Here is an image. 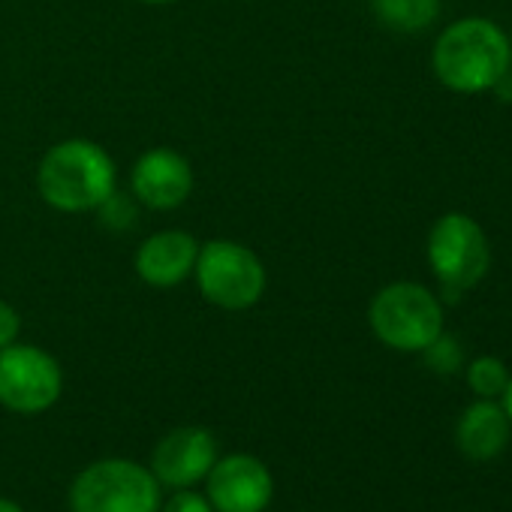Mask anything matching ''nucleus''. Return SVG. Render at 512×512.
I'll return each mask as SVG.
<instances>
[{
	"mask_svg": "<svg viewBox=\"0 0 512 512\" xmlns=\"http://www.w3.org/2000/svg\"><path fill=\"white\" fill-rule=\"evenodd\" d=\"M458 449L473 461H488L503 452L509 440V416L494 401L470 404L458 419Z\"/></svg>",
	"mask_w": 512,
	"mask_h": 512,
	"instance_id": "nucleus-12",
	"label": "nucleus"
},
{
	"mask_svg": "<svg viewBox=\"0 0 512 512\" xmlns=\"http://www.w3.org/2000/svg\"><path fill=\"white\" fill-rule=\"evenodd\" d=\"M193 278L202 299L223 311L253 308L263 299L269 284L260 256L232 238H211L199 244Z\"/></svg>",
	"mask_w": 512,
	"mask_h": 512,
	"instance_id": "nucleus-3",
	"label": "nucleus"
},
{
	"mask_svg": "<svg viewBox=\"0 0 512 512\" xmlns=\"http://www.w3.org/2000/svg\"><path fill=\"white\" fill-rule=\"evenodd\" d=\"M512 49L488 19H461L434 43V76L458 94H482L506 79Z\"/></svg>",
	"mask_w": 512,
	"mask_h": 512,
	"instance_id": "nucleus-2",
	"label": "nucleus"
},
{
	"mask_svg": "<svg viewBox=\"0 0 512 512\" xmlns=\"http://www.w3.org/2000/svg\"><path fill=\"white\" fill-rule=\"evenodd\" d=\"M205 479L214 512H263L272 503V473L253 455L217 458Z\"/></svg>",
	"mask_w": 512,
	"mask_h": 512,
	"instance_id": "nucleus-8",
	"label": "nucleus"
},
{
	"mask_svg": "<svg viewBox=\"0 0 512 512\" xmlns=\"http://www.w3.org/2000/svg\"><path fill=\"white\" fill-rule=\"evenodd\" d=\"M0 512H25L16 500H7V497H0Z\"/></svg>",
	"mask_w": 512,
	"mask_h": 512,
	"instance_id": "nucleus-20",
	"label": "nucleus"
},
{
	"mask_svg": "<svg viewBox=\"0 0 512 512\" xmlns=\"http://www.w3.org/2000/svg\"><path fill=\"white\" fill-rule=\"evenodd\" d=\"M73 512H157L160 482L157 476L124 458L94 461L79 473L70 491Z\"/></svg>",
	"mask_w": 512,
	"mask_h": 512,
	"instance_id": "nucleus-5",
	"label": "nucleus"
},
{
	"mask_svg": "<svg viewBox=\"0 0 512 512\" xmlns=\"http://www.w3.org/2000/svg\"><path fill=\"white\" fill-rule=\"evenodd\" d=\"M37 187L46 205L64 214L97 211L118 190V169L103 145L91 139H64L43 154Z\"/></svg>",
	"mask_w": 512,
	"mask_h": 512,
	"instance_id": "nucleus-1",
	"label": "nucleus"
},
{
	"mask_svg": "<svg viewBox=\"0 0 512 512\" xmlns=\"http://www.w3.org/2000/svg\"><path fill=\"white\" fill-rule=\"evenodd\" d=\"M467 383H470V389H473L476 395H482V398H497V395H503V389H506V383H509V371H506V365H503L500 359L482 356V359H476V362L470 365Z\"/></svg>",
	"mask_w": 512,
	"mask_h": 512,
	"instance_id": "nucleus-14",
	"label": "nucleus"
},
{
	"mask_svg": "<svg viewBox=\"0 0 512 512\" xmlns=\"http://www.w3.org/2000/svg\"><path fill=\"white\" fill-rule=\"evenodd\" d=\"M428 263L440 287L452 296L476 287L491 263L482 226L467 214H443L428 232Z\"/></svg>",
	"mask_w": 512,
	"mask_h": 512,
	"instance_id": "nucleus-6",
	"label": "nucleus"
},
{
	"mask_svg": "<svg viewBox=\"0 0 512 512\" xmlns=\"http://www.w3.org/2000/svg\"><path fill=\"white\" fill-rule=\"evenodd\" d=\"M64 389L61 365L34 344H10L0 350V404L13 413H43Z\"/></svg>",
	"mask_w": 512,
	"mask_h": 512,
	"instance_id": "nucleus-7",
	"label": "nucleus"
},
{
	"mask_svg": "<svg viewBox=\"0 0 512 512\" xmlns=\"http://www.w3.org/2000/svg\"><path fill=\"white\" fill-rule=\"evenodd\" d=\"M422 353H425L428 368H434L437 374H455L458 365H461V347H458V341L449 338V335H443V332Z\"/></svg>",
	"mask_w": 512,
	"mask_h": 512,
	"instance_id": "nucleus-15",
	"label": "nucleus"
},
{
	"mask_svg": "<svg viewBox=\"0 0 512 512\" xmlns=\"http://www.w3.org/2000/svg\"><path fill=\"white\" fill-rule=\"evenodd\" d=\"M217 461V440L211 431L196 428V425H184L169 431L157 449H154V461H151V473L157 476L160 485L169 488H190L199 479L208 476V470Z\"/></svg>",
	"mask_w": 512,
	"mask_h": 512,
	"instance_id": "nucleus-10",
	"label": "nucleus"
},
{
	"mask_svg": "<svg viewBox=\"0 0 512 512\" xmlns=\"http://www.w3.org/2000/svg\"><path fill=\"white\" fill-rule=\"evenodd\" d=\"M371 10L386 28L416 34L437 22L440 0H371Z\"/></svg>",
	"mask_w": 512,
	"mask_h": 512,
	"instance_id": "nucleus-13",
	"label": "nucleus"
},
{
	"mask_svg": "<svg viewBox=\"0 0 512 512\" xmlns=\"http://www.w3.org/2000/svg\"><path fill=\"white\" fill-rule=\"evenodd\" d=\"M19 332H22V317H19V311H16L10 302L0 299V350L10 347V344H16V341H19Z\"/></svg>",
	"mask_w": 512,
	"mask_h": 512,
	"instance_id": "nucleus-17",
	"label": "nucleus"
},
{
	"mask_svg": "<svg viewBox=\"0 0 512 512\" xmlns=\"http://www.w3.org/2000/svg\"><path fill=\"white\" fill-rule=\"evenodd\" d=\"M142 4H154V7H160V4H172V0H142Z\"/></svg>",
	"mask_w": 512,
	"mask_h": 512,
	"instance_id": "nucleus-21",
	"label": "nucleus"
},
{
	"mask_svg": "<svg viewBox=\"0 0 512 512\" xmlns=\"http://www.w3.org/2000/svg\"><path fill=\"white\" fill-rule=\"evenodd\" d=\"M100 211V217H103V223L106 226H112V229H130L133 226V220H136V208H133V202L130 199H124L118 190L97 208Z\"/></svg>",
	"mask_w": 512,
	"mask_h": 512,
	"instance_id": "nucleus-16",
	"label": "nucleus"
},
{
	"mask_svg": "<svg viewBox=\"0 0 512 512\" xmlns=\"http://www.w3.org/2000/svg\"><path fill=\"white\" fill-rule=\"evenodd\" d=\"M368 323L386 347L422 353L443 332V308L422 284L398 281L371 299Z\"/></svg>",
	"mask_w": 512,
	"mask_h": 512,
	"instance_id": "nucleus-4",
	"label": "nucleus"
},
{
	"mask_svg": "<svg viewBox=\"0 0 512 512\" xmlns=\"http://www.w3.org/2000/svg\"><path fill=\"white\" fill-rule=\"evenodd\" d=\"M196 256H199V241L190 232L163 229V232L148 235L139 244L133 269L142 284L154 290H169V287L184 284L193 275Z\"/></svg>",
	"mask_w": 512,
	"mask_h": 512,
	"instance_id": "nucleus-11",
	"label": "nucleus"
},
{
	"mask_svg": "<svg viewBox=\"0 0 512 512\" xmlns=\"http://www.w3.org/2000/svg\"><path fill=\"white\" fill-rule=\"evenodd\" d=\"M503 398H506V416H509V422H512V377H509V383H506V389H503Z\"/></svg>",
	"mask_w": 512,
	"mask_h": 512,
	"instance_id": "nucleus-19",
	"label": "nucleus"
},
{
	"mask_svg": "<svg viewBox=\"0 0 512 512\" xmlns=\"http://www.w3.org/2000/svg\"><path fill=\"white\" fill-rule=\"evenodd\" d=\"M163 512H214V506L208 503V497H202V494H196V491H187V488H181L166 506H163Z\"/></svg>",
	"mask_w": 512,
	"mask_h": 512,
	"instance_id": "nucleus-18",
	"label": "nucleus"
},
{
	"mask_svg": "<svg viewBox=\"0 0 512 512\" xmlns=\"http://www.w3.org/2000/svg\"><path fill=\"white\" fill-rule=\"evenodd\" d=\"M193 181L196 178L190 160L175 148L145 151L130 172L133 196L154 211H172L184 205L193 193Z\"/></svg>",
	"mask_w": 512,
	"mask_h": 512,
	"instance_id": "nucleus-9",
	"label": "nucleus"
}]
</instances>
